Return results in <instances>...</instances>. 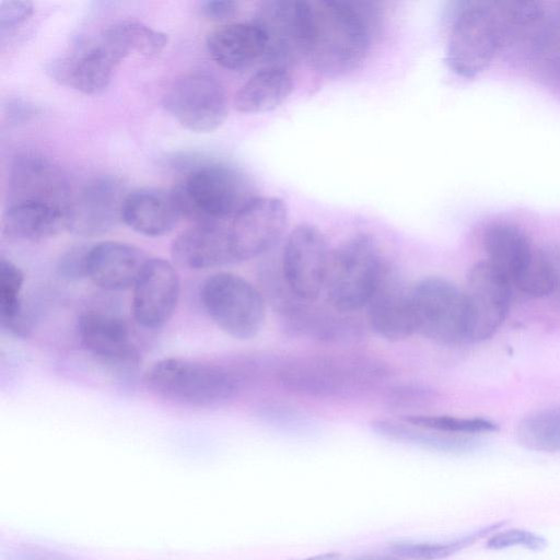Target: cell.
<instances>
[{
	"instance_id": "f35d334b",
	"label": "cell",
	"mask_w": 560,
	"mask_h": 560,
	"mask_svg": "<svg viewBox=\"0 0 560 560\" xmlns=\"http://www.w3.org/2000/svg\"><path fill=\"white\" fill-rule=\"evenodd\" d=\"M429 397V393L425 388L418 385H404L396 387L392 395L388 396V400L392 401L397 408L418 406Z\"/></svg>"
},
{
	"instance_id": "5b68a950",
	"label": "cell",
	"mask_w": 560,
	"mask_h": 560,
	"mask_svg": "<svg viewBox=\"0 0 560 560\" xmlns=\"http://www.w3.org/2000/svg\"><path fill=\"white\" fill-rule=\"evenodd\" d=\"M511 32L504 2H470L456 15L445 60L457 75L471 79L492 61Z\"/></svg>"
},
{
	"instance_id": "277c9868",
	"label": "cell",
	"mask_w": 560,
	"mask_h": 560,
	"mask_svg": "<svg viewBox=\"0 0 560 560\" xmlns=\"http://www.w3.org/2000/svg\"><path fill=\"white\" fill-rule=\"evenodd\" d=\"M172 191L182 217L195 224H226L254 198L247 178L222 162L190 165Z\"/></svg>"
},
{
	"instance_id": "ba28073f",
	"label": "cell",
	"mask_w": 560,
	"mask_h": 560,
	"mask_svg": "<svg viewBox=\"0 0 560 560\" xmlns=\"http://www.w3.org/2000/svg\"><path fill=\"white\" fill-rule=\"evenodd\" d=\"M416 334L447 346L470 343V314L464 289L441 277L410 287Z\"/></svg>"
},
{
	"instance_id": "8992f818",
	"label": "cell",
	"mask_w": 560,
	"mask_h": 560,
	"mask_svg": "<svg viewBox=\"0 0 560 560\" xmlns=\"http://www.w3.org/2000/svg\"><path fill=\"white\" fill-rule=\"evenodd\" d=\"M387 266L370 235L348 238L330 253L324 290L328 305L345 314L365 307Z\"/></svg>"
},
{
	"instance_id": "74e56055",
	"label": "cell",
	"mask_w": 560,
	"mask_h": 560,
	"mask_svg": "<svg viewBox=\"0 0 560 560\" xmlns=\"http://www.w3.org/2000/svg\"><path fill=\"white\" fill-rule=\"evenodd\" d=\"M200 14L213 22H225L237 11V2L230 0H207L199 5Z\"/></svg>"
},
{
	"instance_id": "1f68e13d",
	"label": "cell",
	"mask_w": 560,
	"mask_h": 560,
	"mask_svg": "<svg viewBox=\"0 0 560 560\" xmlns=\"http://www.w3.org/2000/svg\"><path fill=\"white\" fill-rule=\"evenodd\" d=\"M503 522L487 525L464 537L444 542H398L389 547L392 555L404 560H439L447 558L477 540L494 533Z\"/></svg>"
},
{
	"instance_id": "d6986e66",
	"label": "cell",
	"mask_w": 560,
	"mask_h": 560,
	"mask_svg": "<svg viewBox=\"0 0 560 560\" xmlns=\"http://www.w3.org/2000/svg\"><path fill=\"white\" fill-rule=\"evenodd\" d=\"M120 60L100 38L94 45L52 61L48 72L63 85L85 94H97L109 84Z\"/></svg>"
},
{
	"instance_id": "9a60e30c",
	"label": "cell",
	"mask_w": 560,
	"mask_h": 560,
	"mask_svg": "<svg viewBox=\"0 0 560 560\" xmlns=\"http://www.w3.org/2000/svg\"><path fill=\"white\" fill-rule=\"evenodd\" d=\"M470 314V343L492 337L504 322L512 301L509 279L488 260L477 262L464 289Z\"/></svg>"
},
{
	"instance_id": "484cf974",
	"label": "cell",
	"mask_w": 560,
	"mask_h": 560,
	"mask_svg": "<svg viewBox=\"0 0 560 560\" xmlns=\"http://www.w3.org/2000/svg\"><path fill=\"white\" fill-rule=\"evenodd\" d=\"M14 201L38 200L66 207L70 198L60 172L48 161L26 155L16 160L11 176Z\"/></svg>"
},
{
	"instance_id": "d6a6232c",
	"label": "cell",
	"mask_w": 560,
	"mask_h": 560,
	"mask_svg": "<svg viewBox=\"0 0 560 560\" xmlns=\"http://www.w3.org/2000/svg\"><path fill=\"white\" fill-rule=\"evenodd\" d=\"M401 420L416 427L454 436L491 433L498 429L493 421L478 417L415 413L406 416Z\"/></svg>"
},
{
	"instance_id": "7402d4cb",
	"label": "cell",
	"mask_w": 560,
	"mask_h": 560,
	"mask_svg": "<svg viewBox=\"0 0 560 560\" xmlns=\"http://www.w3.org/2000/svg\"><path fill=\"white\" fill-rule=\"evenodd\" d=\"M183 218L174 194L158 188H138L126 194L121 221L145 236L170 233Z\"/></svg>"
},
{
	"instance_id": "8d00e7d4",
	"label": "cell",
	"mask_w": 560,
	"mask_h": 560,
	"mask_svg": "<svg viewBox=\"0 0 560 560\" xmlns=\"http://www.w3.org/2000/svg\"><path fill=\"white\" fill-rule=\"evenodd\" d=\"M4 560H77L63 553L36 547H18L2 552Z\"/></svg>"
},
{
	"instance_id": "52a82bcc",
	"label": "cell",
	"mask_w": 560,
	"mask_h": 560,
	"mask_svg": "<svg viewBox=\"0 0 560 560\" xmlns=\"http://www.w3.org/2000/svg\"><path fill=\"white\" fill-rule=\"evenodd\" d=\"M260 291L291 336L340 343L353 341L361 335V327L351 314L331 307L327 310L298 298L279 271L269 272L261 279Z\"/></svg>"
},
{
	"instance_id": "d4e9b609",
	"label": "cell",
	"mask_w": 560,
	"mask_h": 560,
	"mask_svg": "<svg viewBox=\"0 0 560 560\" xmlns=\"http://www.w3.org/2000/svg\"><path fill=\"white\" fill-rule=\"evenodd\" d=\"M63 229L65 207L38 200L12 202L1 221L2 234L19 242L46 241Z\"/></svg>"
},
{
	"instance_id": "3957f363",
	"label": "cell",
	"mask_w": 560,
	"mask_h": 560,
	"mask_svg": "<svg viewBox=\"0 0 560 560\" xmlns=\"http://www.w3.org/2000/svg\"><path fill=\"white\" fill-rule=\"evenodd\" d=\"M388 374L385 364L362 354H312L291 359L277 372L290 392L315 398H341L370 389Z\"/></svg>"
},
{
	"instance_id": "f1b7e54d",
	"label": "cell",
	"mask_w": 560,
	"mask_h": 560,
	"mask_svg": "<svg viewBox=\"0 0 560 560\" xmlns=\"http://www.w3.org/2000/svg\"><path fill=\"white\" fill-rule=\"evenodd\" d=\"M101 38L124 59L130 54L153 57L166 46L164 33L137 21H121L106 28Z\"/></svg>"
},
{
	"instance_id": "4fadbf2b",
	"label": "cell",
	"mask_w": 560,
	"mask_h": 560,
	"mask_svg": "<svg viewBox=\"0 0 560 560\" xmlns=\"http://www.w3.org/2000/svg\"><path fill=\"white\" fill-rule=\"evenodd\" d=\"M285 202L273 196L254 197L229 222L235 261L248 260L269 252L288 226Z\"/></svg>"
},
{
	"instance_id": "ac0fdd59",
	"label": "cell",
	"mask_w": 560,
	"mask_h": 560,
	"mask_svg": "<svg viewBox=\"0 0 560 560\" xmlns=\"http://www.w3.org/2000/svg\"><path fill=\"white\" fill-rule=\"evenodd\" d=\"M365 307L368 323L381 338L397 342L416 334L410 287L389 266Z\"/></svg>"
},
{
	"instance_id": "ffe728a7",
	"label": "cell",
	"mask_w": 560,
	"mask_h": 560,
	"mask_svg": "<svg viewBox=\"0 0 560 560\" xmlns=\"http://www.w3.org/2000/svg\"><path fill=\"white\" fill-rule=\"evenodd\" d=\"M149 257L139 247L104 241L90 247L86 278L107 291L132 289Z\"/></svg>"
},
{
	"instance_id": "4dcf8cb0",
	"label": "cell",
	"mask_w": 560,
	"mask_h": 560,
	"mask_svg": "<svg viewBox=\"0 0 560 560\" xmlns=\"http://www.w3.org/2000/svg\"><path fill=\"white\" fill-rule=\"evenodd\" d=\"M516 436L526 448L536 452L560 451V407L536 411L517 425Z\"/></svg>"
},
{
	"instance_id": "44dd1931",
	"label": "cell",
	"mask_w": 560,
	"mask_h": 560,
	"mask_svg": "<svg viewBox=\"0 0 560 560\" xmlns=\"http://www.w3.org/2000/svg\"><path fill=\"white\" fill-rule=\"evenodd\" d=\"M173 261L186 270H206L235 262L228 224H195L171 246Z\"/></svg>"
},
{
	"instance_id": "603a6c76",
	"label": "cell",
	"mask_w": 560,
	"mask_h": 560,
	"mask_svg": "<svg viewBox=\"0 0 560 560\" xmlns=\"http://www.w3.org/2000/svg\"><path fill=\"white\" fill-rule=\"evenodd\" d=\"M482 244L486 260L509 279L513 289L540 255L534 250L524 231L510 223L489 225L483 232Z\"/></svg>"
},
{
	"instance_id": "4316f807",
	"label": "cell",
	"mask_w": 560,
	"mask_h": 560,
	"mask_svg": "<svg viewBox=\"0 0 560 560\" xmlns=\"http://www.w3.org/2000/svg\"><path fill=\"white\" fill-rule=\"evenodd\" d=\"M294 80L289 68L266 65L238 89L234 106L241 113H264L280 106L291 94Z\"/></svg>"
},
{
	"instance_id": "d590c367",
	"label": "cell",
	"mask_w": 560,
	"mask_h": 560,
	"mask_svg": "<svg viewBox=\"0 0 560 560\" xmlns=\"http://www.w3.org/2000/svg\"><path fill=\"white\" fill-rule=\"evenodd\" d=\"M33 13L30 1H2L0 3V31L3 34L24 23Z\"/></svg>"
},
{
	"instance_id": "9c48e42d",
	"label": "cell",
	"mask_w": 560,
	"mask_h": 560,
	"mask_svg": "<svg viewBox=\"0 0 560 560\" xmlns=\"http://www.w3.org/2000/svg\"><path fill=\"white\" fill-rule=\"evenodd\" d=\"M202 306L226 335L247 340L261 329L266 300L260 291L237 273L219 271L209 276L200 290Z\"/></svg>"
},
{
	"instance_id": "2e32d148",
	"label": "cell",
	"mask_w": 560,
	"mask_h": 560,
	"mask_svg": "<svg viewBox=\"0 0 560 560\" xmlns=\"http://www.w3.org/2000/svg\"><path fill=\"white\" fill-rule=\"evenodd\" d=\"M78 332L85 351L107 369L128 374L139 368L141 357L124 319L89 311L81 315Z\"/></svg>"
},
{
	"instance_id": "e0dca14e",
	"label": "cell",
	"mask_w": 560,
	"mask_h": 560,
	"mask_svg": "<svg viewBox=\"0 0 560 560\" xmlns=\"http://www.w3.org/2000/svg\"><path fill=\"white\" fill-rule=\"evenodd\" d=\"M179 294L180 280L174 265L163 258H149L132 287L130 311L135 322L147 329L163 327L172 318Z\"/></svg>"
},
{
	"instance_id": "5bb4252c",
	"label": "cell",
	"mask_w": 560,
	"mask_h": 560,
	"mask_svg": "<svg viewBox=\"0 0 560 560\" xmlns=\"http://www.w3.org/2000/svg\"><path fill=\"white\" fill-rule=\"evenodd\" d=\"M116 178L97 177L70 196L65 207V226L74 235L96 237L121 221L126 194Z\"/></svg>"
},
{
	"instance_id": "cb8c5ba5",
	"label": "cell",
	"mask_w": 560,
	"mask_h": 560,
	"mask_svg": "<svg viewBox=\"0 0 560 560\" xmlns=\"http://www.w3.org/2000/svg\"><path fill=\"white\" fill-rule=\"evenodd\" d=\"M207 50L221 67L241 70L262 59L266 37L255 22L228 23L207 37Z\"/></svg>"
},
{
	"instance_id": "83f0119b",
	"label": "cell",
	"mask_w": 560,
	"mask_h": 560,
	"mask_svg": "<svg viewBox=\"0 0 560 560\" xmlns=\"http://www.w3.org/2000/svg\"><path fill=\"white\" fill-rule=\"evenodd\" d=\"M372 429L383 438L442 452H465L474 445L466 436H454L410 424L404 420L375 419Z\"/></svg>"
},
{
	"instance_id": "60d3db41",
	"label": "cell",
	"mask_w": 560,
	"mask_h": 560,
	"mask_svg": "<svg viewBox=\"0 0 560 560\" xmlns=\"http://www.w3.org/2000/svg\"><path fill=\"white\" fill-rule=\"evenodd\" d=\"M339 559H340V556L338 553L327 552V553L316 555V556H312V557H307V558L299 559V560H339Z\"/></svg>"
},
{
	"instance_id": "7c38bea8",
	"label": "cell",
	"mask_w": 560,
	"mask_h": 560,
	"mask_svg": "<svg viewBox=\"0 0 560 560\" xmlns=\"http://www.w3.org/2000/svg\"><path fill=\"white\" fill-rule=\"evenodd\" d=\"M266 37L267 63L289 68L305 59L308 30V1L270 0L265 1L254 21Z\"/></svg>"
},
{
	"instance_id": "6da1fadb",
	"label": "cell",
	"mask_w": 560,
	"mask_h": 560,
	"mask_svg": "<svg viewBox=\"0 0 560 560\" xmlns=\"http://www.w3.org/2000/svg\"><path fill=\"white\" fill-rule=\"evenodd\" d=\"M310 3L305 60L319 73L338 77L357 69L371 45V24L363 9L348 1Z\"/></svg>"
},
{
	"instance_id": "30bf717a",
	"label": "cell",
	"mask_w": 560,
	"mask_h": 560,
	"mask_svg": "<svg viewBox=\"0 0 560 560\" xmlns=\"http://www.w3.org/2000/svg\"><path fill=\"white\" fill-rule=\"evenodd\" d=\"M330 253L324 234L312 224H299L289 233L280 271L298 298L316 302L324 294Z\"/></svg>"
},
{
	"instance_id": "836d02e7",
	"label": "cell",
	"mask_w": 560,
	"mask_h": 560,
	"mask_svg": "<svg viewBox=\"0 0 560 560\" xmlns=\"http://www.w3.org/2000/svg\"><path fill=\"white\" fill-rule=\"evenodd\" d=\"M547 541L544 537L518 528H512L494 533L487 540V548L491 550H502L512 547H523L529 550H541Z\"/></svg>"
},
{
	"instance_id": "b9f144b4",
	"label": "cell",
	"mask_w": 560,
	"mask_h": 560,
	"mask_svg": "<svg viewBox=\"0 0 560 560\" xmlns=\"http://www.w3.org/2000/svg\"><path fill=\"white\" fill-rule=\"evenodd\" d=\"M352 560H404V559L392 555V556H365V557L355 558Z\"/></svg>"
},
{
	"instance_id": "e575fe53",
	"label": "cell",
	"mask_w": 560,
	"mask_h": 560,
	"mask_svg": "<svg viewBox=\"0 0 560 560\" xmlns=\"http://www.w3.org/2000/svg\"><path fill=\"white\" fill-rule=\"evenodd\" d=\"M90 247L86 245H75L66 250L57 262L58 275L67 280H79L86 277Z\"/></svg>"
},
{
	"instance_id": "8fae6325",
	"label": "cell",
	"mask_w": 560,
	"mask_h": 560,
	"mask_svg": "<svg viewBox=\"0 0 560 560\" xmlns=\"http://www.w3.org/2000/svg\"><path fill=\"white\" fill-rule=\"evenodd\" d=\"M166 110L186 129L210 132L228 116V97L221 83L207 73H188L174 81L164 95Z\"/></svg>"
},
{
	"instance_id": "7a4b0ae2",
	"label": "cell",
	"mask_w": 560,
	"mask_h": 560,
	"mask_svg": "<svg viewBox=\"0 0 560 560\" xmlns=\"http://www.w3.org/2000/svg\"><path fill=\"white\" fill-rule=\"evenodd\" d=\"M244 382L243 370L180 357L161 359L143 375L144 386L151 394L167 402L192 408L228 404Z\"/></svg>"
},
{
	"instance_id": "ab89813d",
	"label": "cell",
	"mask_w": 560,
	"mask_h": 560,
	"mask_svg": "<svg viewBox=\"0 0 560 560\" xmlns=\"http://www.w3.org/2000/svg\"><path fill=\"white\" fill-rule=\"evenodd\" d=\"M8 114L11 118H14L15 120H20L22 118H27L32 114H34V109L24 103H21L19 101H14L13 103H10L8 106Z\"/></svg>"
},
{
	"instance_id": "f546056e",
	"label": "cell",
	"mask_w": 560,
	"mask_h": 560,
	"mask_svg": "<svg viewBox=\"0 0 560 560\" xmlns=\"http://www.w3.org/2000/svg\"><path fill=\"white\" fill-rule=\"evenodd\" d=\"M24 273L11 260L0 261V322L3 329L18 337H26L30 331L25 317L22 290Z\"/></svg>"
}]
</instances>
